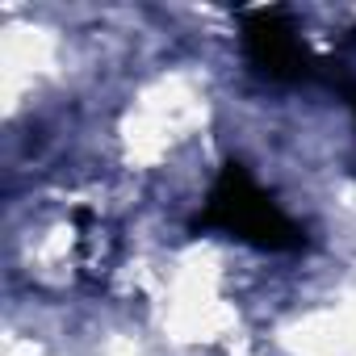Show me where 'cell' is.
<instances>
[{
    "mask_svg": "<svg viewBox=\"0 0 356 356\" xmlns=\"http://www.w3.org/2000/svg\"><path fill=\"white\" fill-rule=\"evenodd\" d=\"M193 231H206V235H227L235 243H248L256 252H306L310 248V235L298 218H289L281 210V202L256 181V176L231 159L218 168L214 185L193 218Z\"/></svg>",
    "mask_w": 356,
    "mask_h": 356,
    "instance_id": "obj_1",
    "label": "cell"
},
{
    "mask_svg": "<svg viewBox=\"0 0 356 356\" xmlns=\"http://www.w3.org/2000/svg\"><path fill=\"white\" fill-rule=\"evenodd\" d=\"M239 47L248 67L268 84H323L327 59L310 51L289 9H252L239 22Z\"/></svg>",
    "mask_w": 356,
    "mask_h": 356,
    "instance_id": "obj_2",
    "label": "cell"
},
{
    "mask_svg": "<svg viewBox=\"0 0 356 356\" xmlns=\"http://www.w3.org/2000/svg\"><path fill=\"white\" fill-rule=\"evenodd\" d=\"M323 88H331L348 109H352V122H356V76L339 63V59H327V76H323Z\"/></svg>",
    "mask_w": 356,
    "mask_h": 356,
    "instance_id": "obj_3",
    "label": "cell"
}]
</instances>
